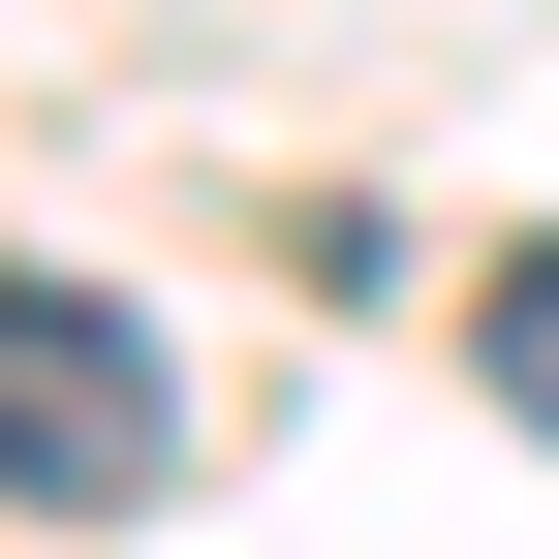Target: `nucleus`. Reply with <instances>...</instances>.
<instances>
[{"label": "nucleus", "instance_id": "nucleus-2", "mask_svg": "<svg viewBox=\"0 0 559 559\" xmlns=\"http://www.w3.org/2000/svg\"><path fill=\"white\" fill-rule=\"evenodd\" d=\"M466 373H498L528 436H559V249H498V280H466Z\"/></svg>", "mask_w": 559, "mask_h": 559}, {"label": "nucleus", "instance_id": "nucleus-1", "mask_svg": "<svg viewBox=\"0 0 559 559\" xmlns=\"http://www.w3.org/2000/svg\"><path fill=\"white\" fill-rule=\"evenodd\" d=\"M156 466H187V373L94 311V280H0V498L32 528H124Z\"/></svg>", "mask_w": 559, "mask_h": 559}]
</instances>
